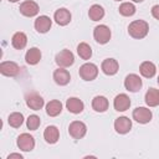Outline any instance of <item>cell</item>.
Segmentation results:
<instances>
[{"label": "cell", "mask_w": 159, "mask_h": 159, "mask_svg": "<svg viewBox=\"0 0 159 159\" xmlns=\"http://www.w3.org/2000/svg\"><path fill=\"white\" fill-rule=\"evenodd\" d=\"M149 25L144 20H134L128 26V34L133 39H144L148 35Z\"/></svg>", "instance_id": "cell-1"}, {"label": "cell", "mask_w": 159, "mask_h": 159, "mask_svg": "<svg viewBox=\"0 0 159 159\" xmlns=\"http://www.w3.org/2000/svg\"><path fill=\"white\" fill-rule=\"evenodd\" d=\"M78 75L84 81H93L98 76V67L91 62L83 63L78 70Z\"/></svg>", "instance_id": "cell-2"}, {"label": "cell", "mask_w": 159, "mask_h": 159, "mask_svg": "<svg viewBox=\"0 0 159 159\" xmlns=\"http://www.w3.org/2000/svg\"><path fill=\"white\" fill-rule=\"evenodd\" d=\"M111 30L107 25H98L94 27L93 30V37L96 40V42L104 45L111 40Z\"/></svg>", "instance_id": "cell-3"}, {"label": "cell", "mask_w": 159, "mask_h": 159, "mask_svg": "<svg viewBox=\"0 0 159 159\" xmlns=\"http://www.w3.org/2000/svg\"><path fill=\"white\" fill-rule=\"evenodd\" d=\"M55 62L58 65V67L66 68V67H70V66L73 65V62H75V56H73V53H72L70 50L65 48V50L60 51V52L56 55Z\"/></svg>", "instance_id": "cell-4"}, {"label": "cell", "mask_w": 159, "mask_h": 159, "mask_svg": "<svg viewBox=\"0 0 159 159\" xmlns=\"http://www.w3.org/2000/svg\"><path fill=\"white\" fill-rule=\"evenodd\" d=\"M132 117L135 122L140 123V124H145V123H149L152 120V111L145 108V107H137L133 113H132Z\"/></svg>", "instance_id": "cell-5"}, {"label": "cell", "mask_w": 159, "mask_h": 159, "mask_svg": "<svg viewBox=\"0 0 159 159\" xmlns=\"http://www.w3.org/2000/svg\"><path fill=\"white\" fill-rule=\"evenodd\" d=\"M86 132H87V127L83 122L81 120H73L72 123H70L68 125V133L72 138L75 139H81L86 135Z\"/></svg>", "instance_id": "cell-6"}, {"label": "cell", "mask_w": 159, "mask_h": 159, "mask_svg": "<svg viewBox=\"0 0 159 159\" xmlns=\"http://www.w3.org/2000/svg\"><path fill=\"white\" fill-rule=\"evenodd\" d=\"M20 72V67L14 61H2L0 63V73L6 77H15Z\"/></svg>", "instance_id": "cell-7"}, {"label": "cell", "mask_w": 159, "mask_h": 159, "mask_svg": "<svg viewBox=\"0 0 159 159\" xmlns=\"http://www.w3.org/2000/svg\"><path fill=\"white\" fill-rule=\"evenodd\" d=\"M16 144H17L19 149H21L22 152H31L35 147V139L29 133H22L17 137Z\"/></svg>", "instance_id": "cell-8"}, {"label": "cell", "mask_w": 159, "mask_h": 159, "mask_svg": "<svg viewBox=\"0 0 159 159\" xmlns=\"http://www.w3.org/2000/svg\"><path fill=\"white\" fill-rule=\"evenodd\" d=\"M20 12L26 16V17H32V16H36L40 11V7L37 5V2L32 1V0H27V1H24L20 4V7H19Z\"/></svg>", "instance_id": "cell-9"}, {"label": "cell", "mask_w": 159, "mask_h": 159, "mask_svg": "<svg viewBox=\"0 0 159 159\" xmlns=\"http://www.w3.org/2000/svg\"><path fill=\"white\" fill-rule=\"evenodd\" d=\"M142 86H143L142 78L138 75H135V73L128 75L125 77V80H124V87L129 92H138V91H140Z\"/></svg>", "instance_id": "cell-10"}, {"label": "cell", "mask_w": 159, "mask_h": 159, "mask_svg": "<svg viewBox=\"0 0 159 159\" xmlns=\"http://www.w3.org/2000/svg\"><path fill=\"white\" fill-rule=\"evenodd\" d=\"M45 104V101L43 98L36 93V92H32V93H29L26 96V106L30 108V109H34V111H40Z\"/></svg>", "instance_id": "cell-11"}, {"label": "cell", "mask_w": 159, "mask_h": 159, "mask_svg": "<svg viewBox=\"0 0 159 159\" xmlns=\"http://www.w3.org/2000/svg\"><path fill=\"white\" fill-rule=\"evenodd\" d=\"M114 129L119 134H125L132 129V120L128 117H118L114 120Z\"/></svg>", "instance_id": "cell-12"}, {"label": "cell", "mask_w": 159, "mask_h": 159, "mask_svg": "<svg viewBox=\"0 0 159 159\" xmlns=\"http://www.w3.org/2000/svg\"><path fill=\"white\" fill-rule=\"evenodd\" d=\"M53 80L58 86H66L70 83L71 80V75L67 70H65L63 67H58L57 70L53 71Z\"/></svg>", "instance_id": "cell-13"}, {"label": "cell", "mask_w": 159, "mask_h": 159, "mask_svg": "<svg viewBox=\"0 0 159 159\" xmlns=\"http://www.w3.org/2000/svg\"><path fill=\"white\" fill-rule=\"evenodd\" d=\"M113 106H114V109L116 111L124 112L130 106V98L125 93H119L118 96H116V98L113 101Z\"/></svg>", "instance_id": "cell-14"}, {"label": "cell", "mask_w": 159, "mask_h": 159, "mask_svg": "<svg viewBox=\"0 0 159 159\" xmlns=\"http://www.w3.org/2000/svg\"><path fill=\"white\" fill-rule=\"evenodd\" d=\"M71 17H72L71 16V12L67 9H65V7H61V9L56 10L55 11V15H53V19H55L56 24L60 25V26L68 25L70 21H71Z\"/></svg>", "instance_id": "cell-15"}, {"label": "cell", "mask_w": 159, "mask_h": 159, "mask_svg": "<svg viewBox=\"0 0 159 159\" xmlns=\"http://www.w3.org/2000/svg\"><path fill=\"white\" fill-rule=\"evenodd\" d=\"M35 29H36V31L37 32H40V34H46L50 29H51V25H52V21H51V19L48 17V16H46V15H41V16H39L36 20H35Z\"/></svg>", "instance_id": "cell-16"}, {"label": "cell", "mask_w": 159, "mask_h": 159, "mask_svg": "<svg viewBox=\"0 0 159 159\" xmlns=\"http://www.w3.org/2000/svg\"><path fill=\"white\" fill-rule=\"evenodd\" d=\"M101 68H102V71H103L104 75H107V76H113V75H116V73L118 72L119 65H118L117 60H114V58H106V60L102 62Z\"/></svg>", "instance_id": "cell-17"}, {"label": "cell", "mask_w": 159, "mask_h": 159, "mask_svg": "<svg viewBox=\"0 0 159 159\" xmlns=\"http://www.w3.org/2000/svg\"><path fill=\"white\" fill-rule=\"evenodd\" d=\"M66 108L68 109V112H71L73 114H78V113H81L83 111L84 104H83V102L80 98L71 97V98H68L66 101Z\"/></svg>", "instance_id": "cell-18"}, {"label": "cell", "mask_w": 159, "mask_h": 159, "mask_svg": "<svg viewBox=\"0 0 159 159\" xmlns=\"http://www.w3.org/2000/svg\"><path fill=\"white\" fill-rule=\"evenodd\" d=\"M43 138L48 144H55L57 143V140L60 139V132L57 129V127L55 125H48L46 127L45 132H43Z\"/></svg>", "instance_id": "cell-19"}, {"label": "cell", "mask_w": 159, "mask_h": 159, "mask_svg": "<svg viewBox=\"0 0 159 159\" xmlns=\"http://www.w3.org/2000/svg\"><path fill=\"white\" fill-rule=\"evenodd\" d=\"M139 72H140V75H142L143 77H145V78H152V77H154V75H155V72H157V67H155V65H154L153 62H150V61H144V62H142L140 66H139Z\"/></svg>", "instance_id": "cell-20"}, {"label": "cell", "mask_w": 159, "mask_h": 159, "mask_svg": "<svg viewBox=\"0 0 159 159\" xmlns=\"http://www.w3.org/2000/svg\"><path fill=\"white\" fill-rule=\"evenodd\" d=\"M108 106H109L108 99L106 97H103V96H96L92 99V108L96 112H99V113L106 112L108 109Z\"/></svg>", "instance_id": "cell-21"}, {"label": "cell", "mask_w": 159, "mask_h": 159, "mask_svg": "<svg viewBox=\"0 0 159 159\" xmlns=\"http://www.w3.org/2000/svg\"><path fill=\"white\" fill-rule=\"evenodd\" d=\"M26 43H27V36L24 32L19 31V32H15L14 34V36L11 39V45H12L14 48L22 50L26 46Z\"/></svg>", "instance_id": "cell-22"}, {"label": "cell", "mask_w": 159, "mask_h": 159, "mask_svg": "<svg viewBox=\"0 0 159 159\" xmlns=\"http://www.w3.org/2000/svg\"><path fill=\"white\" fill-rule=\"evenodd\" d=\"M41 60V51L37 47H31L25 55V61L29 65H37Z\"/></svg>", "instance_id": "cell-23"}, {"label": "cell", "mask_w": 159, "mask_h": 159, "mask_svg": "<svg viewBox=\"0 0 159 159\" xmlns=\"http://www.w3.org/2000/svg\"><path fill=\"white\" fill-rule=\"evenodd\" d=\"M145 103L149 107H157L159 106V89L157 88H149L145 93Z\"/></svg>", "instance_id": "cell-24"}, {"label": "cell", "mask_w": 159, "mask_h": 159, "mask_svg": "<svg viewBox=\"0 0 159 159\" xmlns=\"http://www.w3.org/2000/svg\"><path fill=\"white\" fill-rule=\"evenodd\" d=\"M62 112V103L57 99H52L46 104V113L50 117H56Z\"/></svg>", "instance_id": "cell-25"}, {"label": "cell", "mask_w": 159, "mask_h": 159, "mask_svg": "<svg viewBox=\"0 0 159 159\" xmlns=\"http://www.w3.org/2000/svg\"><path fill=\"white\" fill-rule=\"evenodd\" d=\"M88 16H89V19H91L92 21H99V20H102L103 16H104V9H103L101 5L94 4V5H92V6L89 7V10H88Z\"/></svg>", "instance_id": "cell-26"}, {"label": "cell", "mask_w": 159, "mask_h": 159, "mask_svg": "<svg viewBox=\"0 0 159 159\" xmlns=\"http://www.w3.org/2000/svg\"><path fill=\"white\" fill-rule=\"evenodd\" d=\"M77 53L82 60H89L92 57V48L88 43L81 42L77 46Z\"/></svg>", "instance_id": "cell-27"}, {"label": "cell", "mask_w": 159, "mask_h": 159, "mask_svg": "<svg viewBox=\"0 0 159 159\" xmlns=\"http://www.w3.org/2000/svg\"><path fill=\"white\" fill-rule=\"evenodd\" d=\"M7 123H9L11 127H14V128L21 127V124L24 123V116H22V113H19V112L11 113V114L9 116V118H7Z\"/></svg>", "instance_id": "cell-28"}, {"label": "cell", "mask_w": 159, "mask_h": 159, "mask_svg": "<svg viewBox=\"0 0 159 159\" xmlns=\"http://www.w3.org/2000/svg\"><path fill=\"white\" fill-rule=\"evenodd\" d=\"M119 14L123 16H133L135 14V6L132 2H123L119 5Z\"/></svg>", "instance_id": "cell-29"}, {"label": "cell", "mask_w": 159, "mask_h": 159, "mask_svg": "<svg viewBox=\"0 0 159 159\" xmlns=\"http://www.w3.org/2000/svg\"><path fill=\"white\" fill-rule=\"evenodd\" d=\"M41 124V120H40V117L36 116V114H31L29 116V118L26 119V125L30 130H36Z\"/></svg>", "instance_id": "cell-30"}, {"label": "cell", "mask_w": 159, "mask_h": 159, "mask_svg": "<svg viewBox=\"0 0 159 159\" xmlns=\"http://www.w3.org/2000/svg\"><path fill=\"white\" fill-rule=\"evenodd\" d=\"M152 15H153L154 19L159 20V5H154L152 7Z\"/></svg>", "instance_id": "cell-31"}, {"label": "cell", "mask_w": 159, "mask_h": 159, "mask_svg": "<svg viewBox=\"0 0 159 159\" xmlns=\"http://www.w3.org/2000/svg\"><path fill=\"white\" fill-rule=\"evenodd\" d=\"M12 158H17V159H22L24 157H22L21 154H19V153H12V154H9V155H7V159H12Z\"/></svg>", "instance_id": "cell-32"}, {"label": "cell", "mask_w": 159, "mask_h": 159, "mask_svg": "<svg viewBox=\"0 0 159 159\" xmlns=\"http://www.w3.org/2000/svg\"><path fill=\"white\" fill-rule=\"evenodd\" d=\"M132 1H134V2H142V1H144V0H132Z\"/></svg>", "instance_id": "cell-33"}, {"label": "cell", "mask_w": 159, "mask_h": 159, "mask_svg": "<svg viewBox=\"0 0 159 159\" xmlns=\"http://www.w3.org/2000/svg\"><path fill=\"white\" fill-rule=\"evenodd\" d=\"M10 2H16V1H19V0H9Z\"/></svg>", "instance_id": "cell-34"}, {"label": "cell", "mask_w": 159, "mask_h": 159, "mask_svg": "<svg viewBox=\"0 0 159 159\" xmlns=\"http://www.w3.org/2000/svg\"><path fill=\"white\" fill-rule=\"evenodd\" d=\"M158 84H159V76H158Z\"/></svg>", "instance_id": "cell-35"}, {"label": "cell", "mask_w": 159, "mask_h": 159, "mask_svg": "<svg viewBox=\"0 0 159 159\" xmlns=\"http://www.w3.org/2000/svg\"><path fill=\"white\" fill-rule=\"evenodd\" d=\"M116 1H122V0H116Z\"/></svg>", "instance_id": "cell-36"}]
</instances>
